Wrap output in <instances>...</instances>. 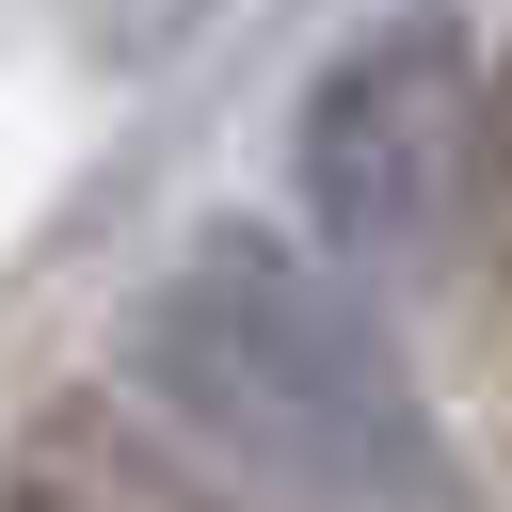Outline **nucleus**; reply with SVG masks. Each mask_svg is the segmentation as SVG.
Here are the masks:
<instances>
[{"mask_svg":"<svg viewBox=\"0 0 512 512\" xmlns=\"http://www.w3.org/2000/svg\"><path fill=\"white\" fill-rule=\"evenodd\" d=\"M0 512H240V480H208L144 384H48L0 432Z\"/></svg>","mask_w":512,"mask_h":512,"instance_id":"nucleus-3","label":"nucleus"},{"mask_svg":"<svg viewBox=\"0 0 512 512\" xmlns=\"http://www.w3.org/2000/svg\"><path fill=\"white\" fill-rule=\"evenodd\" d=\"M128 384L240 480V512H480L416 352L304 224L208 208L128 304Z\"/></svg>","mask_w":512,"mask_h":512,"instance_id":"nucleus-1","label":"nucleus"},{"mask_svg":"<svg viewBox=\"0 0 512 512\" xmlns=\"http://www.w3.org/2000/svg\"><path fill=\"white\" fill-rule=\"evenodd\" d=\"M480 144H496V64L448 0H384L336 32L288 96V224L352 288H432L480 224Z\"/></svg>","mask_w":512,"mask_h":512,"instance_id":"nucleus-2","label":"nucleus"},{"mask_svg":"<svg viewBox=\"0 0 512 512\" xmlns=\"http://www.w3.org/2000/svg\"><path fill=\"white\" fill-rule=\"evenodd\" d=\"M480 224H496V272H512V64H496V144H480Z\"/></svg>","mask_w":512,"mask_h":512,"instance_id":"nucleus-4","label":"nucleus"}]
</instances>
